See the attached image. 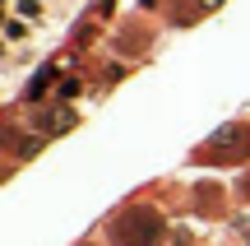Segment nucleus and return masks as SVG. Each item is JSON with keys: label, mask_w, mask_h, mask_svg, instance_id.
Here are the masks:
<instances>
[{"label": "nucleus", "mask_w": 250, "mask_h": 246, "mask_svg": "<svg viewBox=\"0 0 250 246\" xmlns=\"http://www.w3.org/2000/svg\"><path fill=\"white\" fill-rule=\"evenodd\" d=\"M111 242L116 246H158L162 242V219L153 209H130L111 223Z\"/></svg>", "instance_id": "obj_1"}, {"label": "nucleus", "mask_w": 250, "mask_h": 246, "mask_svg": "<svg viewBox=\"0 0 250 246\" xmlns=\"http://www.w3.org/2000/svg\"><path fill=\"white\" fill-rule=\"evenodd\" d=\"M65 126H74V112L70 107H51V112L37 116V130H46V135H61Z\"/></svg>", "instance_id": "obj_2"}, {"label": "nucleus", "mask_w": 250, "mask_h": 246, "mask_svg": "<svg viewBox=\"0 0 250 246\" xmlns=\"http://www.w3.org/2000/svg\"><path fill=\"white\" fill-rule=\"evenodd\" d=\"M14 14L28 19V23H46V5L42 0H14Z\"/></svg>", "instance_id": "obj_3"}, {"label": "nucleus", "mask_w": 250, "mask_h": 246, "mask_svg": "<svg viewBox=\"0 0 250 246\" xmlns=\"http://www.w3.org/2000/svg\"><path fill=\"white\" fill-rule=\"evenodd\" d=\"M28 33H33V28H28V19H19V14H9V19H5V42H9V46L28 42Z\"/></svg>", "instance_id": "obj_4"}, {"label": "nucleus", "mask_w": 250, "mask_h": 246, "mask_svg": "<svg viewBox=\"0 0 250 246\" xmlns=\"http://www.w3.org/2000/svg\"><path fill=\"white\" fill-rule=\"evenodd\" d=\"M246 195H250V181H246Z\"/></svg>", "instance_id": "obj_5"}]
</instances>
